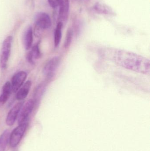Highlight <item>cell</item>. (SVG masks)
I'll return each mask as SVG.
<instances>
[{
	"mask_svg": "<svg viewBox=\"0 0 150 151\" xmlns=\"http://www.w3.org/2000/svg\"><path fill=\"white\" fill-rule=\"evenodd\" d=\"M114 59L117 65L127 70L142 74L150 73V60L142 56L120 50L114 53Z\"/></svg>",
	"mask_w": 150,
	"mask_h": 151,
	"instance_id": "cell-1",
	"label": "cell"
},
{
	"mask_svg": "<svg viewBox=\"0 0 150 151\" xmlns=\"http://www.w3.org/2000/svg\"><path fill=\"white\" fill-rule=\"evenodd\" d=\"M34 23V34L37 37L41 35L42 31L49 29L52 26L50 16L44 12H38L35 15Z\"/></svg>",
	"mask_w": 150,
	"mask_h": 151,
	"instance_id": "cell-2",
	"label": "cell"
},
{
	"mask_svg": "<svg viewBox=\"0 0 150 151\" xmlns=\"http://www.w3.org/2000/svg\"><path fill=\"white\" fill-rule=\"evenodd\" d=\"M12 40V36H9L5 38L3 42L0 53V67L1 69H4L7 67L10 55Z\"/></svg>",
	"mask_w": 150,
	"mask_h": 151,
	"instance_id": "cell-3",
	"label": "cell"
},
{
	"mask_svg": "<svg viewBox=\"0 0 150 151\" xmlns=\"http://www.w3.org/2000/svg\"><path fill=\"white\" fill-rule=\"evenodd\" d=\"M26 122L19 124L10 134L9 144L11 148L16 147L22 140L27 127Z\"/></svg>",
	"mask_w": 150,
	"mask_h": 151,
	"instance_id": "cell-4",
	"label": "cell"
},
{
	"mask_svg": "<svg viewBox=\"0 0 150 151\" xmlns=\"http://www.w3.org/2000/svg\"><path fill=\"white\" fill-rule=\"evenodd\" d=\"M35 103L33 99H30L23 104L18 116V123L21 124L25 123L31 113Z\"/></svg>",
	"mask_w": 150,
	"mask_h": 151,
	"instance_id": "cell-5",
	"label": "cell"
},
{
	"mask_svg": "<svg viewBox=\"0 0 150 151\" xmlns=\"http://www.w3.org/2000/svg\"><path fill=\"white\" fill-rule=\"evenodd\" d=\"M60 62L59 57L55 56L47 62L43 68V73L48 78H51L58 68Z\"/></svg>",
	"mask_w": 150,
	"mask_h": 151,
	"instance_id": "cell-6",
	"label": "cell"
},
{
	"mask_svg": "<svg viewBox=\"0 0 150 151\" xmlns=\"http://www.w3.org/2000/svg\"><path fill=\"white\" fill-rule=\"evenodd\" d=\"M58 22L64 24L67 22L69 15V0H60L59 3Z\"/></svg>",
	"mask_w": 150,
	"mask_h": 151,
	"instance_id": "cell-7",
	"label": "cell"
},
{
	"mask_svg": "<svg viewBox=\"0 0 150 151\" xmlns=\"http://www.w3.org/2000/svg\"><path fill=\"white\" fill-rule=\"evenodd\" d=\"M27 76V73L23 71L18 72L13 76L11 83L13 92H16L18 90L24 82Z\"/></svg>",
	"mask_w": 150,
	"mask_h": 151,
	"instance_id": "cell-8",
	"label": "cell"
},
{
	"mask_svg": "<svg viewBox=\"0 0 150 151\" xmlns=\"http://www.w3.org/2000/svg\"><path fill=\"white\" fill-rule=\"evenodd\" d=\"M23 102L17 103L10 110L8 113L6 119V123L8 126H12L14 125L16 119H17L18 113Z\"/></svg>",
	"mask_w": 150,
	"mask_h": 151,
	"instance_id": "cell-9",
	"label": "cell"
},
{
	"mask_svg": "<svg viewBox=\"0 0 150 151\" xmlns=\"http://www.w3.org/2000/svg\"><path fill=\"white\" fill-rule=\"evenodd\" d=\"M40 42H38L32 48L31 50L28 53L26 57L27 61L30 63L34 64L35 59H39L41 57V52L40 50Z\"/></svg>",
	"mask_w": 150,
	"mask_h": 151,
	"instance_id": "cell-10",
	"label": "cell"
},
{
	"mask_svg": "<svg viewBox=\"0 0 150 151\" xmlns=\"http://www.w3.org/2000/svg\"><path fill=\"white\" fill-rule=\"evenodd\" d=\"M33 41V32L31 26H29L24 33L23 37V44L25 48L28 50L32 45Z\"/></svg>",
	"mask_w": 150,
	"mask_h": 151,
	"instance_id": "cell-11",
	"label": "cell"
},
{
	"mask_svg": "<svg viewBox=\"0 0 150 151\" xmlns=\"http://www.w3.org/2000/svg\"><path fill=\"white\" fill-rule=\"evenodd\" d=\"M94 9L97 13L105 15H114V10L110 6L103 3L101 2H97L94 4Z\"/></svg>",
	"mask_w": 150,
	"mask_h": 151,
	"instance_id": "cell-12",
	"label": "cell"
},
{
	"mask_svg": "<svg viewBox=\"0 0 150 151\" xmlns=\"http://www.w3.org/2000/svg\"><path fill=\"white\" fill-rule=\"evenodd\" d=\"M11 87L10 82H6L3 86L2 93L0 96V107H2L8 101L11 94Z\"/></svg>",
	"mask_w": 150,
	"mask_h": 151,
	"instance_id": "cell-13",
	"label": "cell"
},
{
	"mask_svg": "<svg viewBox=\"0 0 150 151\" xmlns=\"http://www.w3.org/2000/svg\"><path fill=\"white\" fill-rule=\"evenodd\" d=\"M32 83L30 81H28L17 91V99L19 101L24 100L27 97L31 86Z\"/></svg>",
	"mask_w": 150,
	"mask_h": 151,
	"instance_id": "cell-14",
	"label": "cell"
},
{
	"mask_svg": "<svg viewBox=\"0 0 150 151\" xmlns=\"http://www.w3.org/2000/svg\"><path fill=\"white\" fill-rule=\"evenodd\" d=\"M10 132L9 130H5L0 135V151H5L9 143Z\"/></svg>",
	"mask_w": 150,
	"mask_h": 151,
	"instance_id": "cell-15",
	"label": "cell"
},
{
	"mask_svg": "<svg viewBox=\"0 0 150 151\" xmlns=\"http://www.w3.org/2000/svg\"><path fill=\"white\" fill-rule=\"evenodd\" d=\"M63 24L61 22H58L56 25V28L54 32L55 47H57L60 44L62 38V30Z\"/></svg>",
	"mask_w": 150,
	"mask_h": 151,
	"instance_id": "cell-16",
	"label": "cell"
},
{
	"mask_svg": "<svg viewBox=\"0 0 150 151\" xmlns=\"http://www.w3.org/2000/svg\"><path fill=\"white\" fill-rule=\"evenodd\" d=\"M45 90V85L41 84L39 85L35 90L34 93V100L35 103H38L43 95V93Z\"/></svg>",
	"mask_w": 150,
	"mask_h": 151,
	"instance_id": "cell-17",
	"label": "cell"
},
{
	"mask_svg": "<svg viewBox=\"0 0 150 151\" xmlns=\"http://www.w3.org/2000/svg\"><path fill=\"white\" fill-rule=\"evenodd\" d=\"M72 35H73V32L70 28H69L67 32V36L65 42V47H68L70 44L72 40Z\"/></svg>",
	"mask_w": 150,
	"mask_h": 151,
	"instance_id": "cell-18",
	"label": "cell"
},
{
	"mask_svg": "<svg viewBox=\"0 0 150 151\" xmlns=\"http://www.w3.org/2000/svg\"><path fill=\"white\" fill-rule=\"evenodd\" d=\"M60 1V0H48L49 5L53 9H55L59 6Z\"/></svg>",
	"mask_w": 150,
	"mask_h": 151,
	"instance_id": "cell-19",
	"label": "cell"
}]
</instances>
